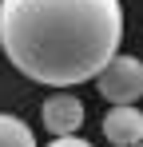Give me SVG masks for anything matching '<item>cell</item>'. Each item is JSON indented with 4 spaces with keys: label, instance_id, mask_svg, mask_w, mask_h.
Segmentation results:
<instances>
[{
    "label": "cell",
    "instance_id": "2",
    "mask_svg": "<svg viewBox=\"0 0 143 147\" xmlns=\"http://www.w3.org/2000/svg\"><path fill=\"white\" fill-rule=\"evenodd\" d=\"M95 92L107 99V107H139V99H143V60L119 52L95 76Z\"/></svg>",
    "mask_w": 143,
    "mask_h": 147
},
{
    "label": "cell",
    "instance_id": "3",
    "mask_svg": "<svg viewBox=\"0 0 143 147\" xmlns=\"http://www.w3.org/2000/svg\"><path fill=\"white\" fill-rule=\"evenodd\" d=\"M84 103L80 96H72V92H52L44 99V107H40V119H44L48 135L52 139H68V135H80V127H84Z\"/></svg>",
    "mask_w": 143,
    "mask_h": 147
},
{
    "label": "cell",
    "instance_id": "7",
    "mask_svg": "<svg viewBox=\"0 0 143 147\" xmlns=\"http://www.w3.org/2000/svg\"><path fill=\"white\" fill-rule=\"evenodd\" d=\"M139 147H143V143H139Z\"/></svg>",
    "mask_w": 143,
    "mask_h": 147
},
{
    "label": "cell",
    "instance_id": "1",
    "mask_svg": "<svg viewBox=\"0 0 143 147\" xmlns=\"http://www.w3.org/2000/svg\"><path fill=\"white\" fill-rule=\"evenodd\" d=\"M119 0H0V48L8 64L56 92L95 80L119 56Z\"/></svg>",
    "mask_w": 143,
    "mask_h": 147
},
{
    "label": "cell",
    "instance_id": "6",
    "mask_svg": "<svg viewBox=\"0 0 143 147\" xmlns=\"http://www.w3.org/2000/svg\"><path fill=\"white\" fill-rule=\"evenodd\" d=\"M48 147H92V143H88L84 135H68V139H52Z\"/></svg>",
    "mask_w": 143,
    "mask_h": 147
},
{
    "label": "cell",
    "instance_id": "4",
    "mask_svg": "<svg viewBox=\"0 0 143 147\" xmlns=\"http://www.w3.org/2000/svg\"><path fill=\"white\" fill-rule=\"evenodd\" d=\"M99 127H103V139L111 147H139L143 143V107H107Z\"/></svg>",
    "mask_w": 143,
    "mask_h": 147
},
{
    "label": "cell",
    "instance_id": "5",
    "mask_svg": "<svg viewBox=\"0 0 143 147\" xmlns=\"http://www.w3.org/2000/svg\"><path fill=\"white\" fill-rule=\"evenodd\" d=\"M0 147H36V135L20 115L0 111Z\"/></svg>",
    "mask_w": 143,
    "mask_h": 147
}]
</instances>
